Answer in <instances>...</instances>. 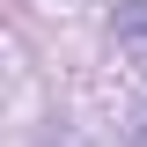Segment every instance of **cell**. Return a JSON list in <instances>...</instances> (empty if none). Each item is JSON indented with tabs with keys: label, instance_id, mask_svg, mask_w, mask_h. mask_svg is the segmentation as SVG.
Instances as JSON below:
<instances>
[{
	"label": "cell",
	"instance_id": "cell-1",
	"mask_svg": "<svg viewBox=\"0 0 147 147\" xmlns=\"http://www.w3.org/2000/svg\"><path fill=\"white\" fill-rule=\"evenodd\" d=\"M118 52L147 74V0H125L118 7Z\"/></svg>",
	"mask_w": 147,
	"mask_h": 147
},
{
	"label": "cell",
	"instance_id": "cell-2",
	"mask_svg": "<svg viewBox=\"0 0 147 147\" xmlns=\"http://www.w3.org/2000/svg\"><path fill=\"white\" fill-rule=\"evenodd\" d=\"M140 147H147V125H140Z\"/></svg>",
	"mask_w": 147,
	"mask_h": 147
}]
</instances>
